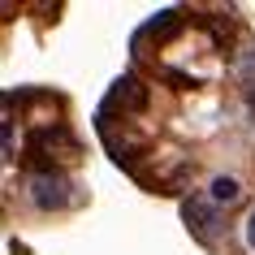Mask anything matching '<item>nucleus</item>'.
<instances>
[{
    "mask_svg": "<svg viewBox=\"0 0 255 255\" xmlns=\"http://www.w3.org/2000/svg\"><path fill=\"white\" fill-rule=\"evenodd\" d=\"M147 87L134 78V74H126V78H117L113 82V91H108V104H104V113L108 108H121V113H143L147 108Z\"/></svg>",
    "mask_w": 255,
    "mask_h": 255,
    "instance_id": "nucleus-3",
    "label": "nucleus"
},
{
    "mask_svg": "<svg viewBox=\"0 0 255 255\" xmlns=\"http://www.w3.org/2000/svg\"><path fill=\"white\" fill-rule=\"evenodd\" d=\"M251 113H255V91H251Z\"/></svg>",
    "mask_w": 255,
    "mask_h": 255,
    "instance_id": "nucleus-8",
    "label": "nucleus"
},
{
    "mask_svg": "<svg viewBox=\"0 0 255 255\" xmlns=\"http://www.w3.org/2000/svg\"><path fill=\"white\" fill-rule=\"evenodd\" d=\"M182 216H186V225L195 229L199 238H212V229H216V208H212V203L186 199V203H182Z\"/></svg>",
    "mask_w": 255,
    "mask_h": 255,
    "instance_id": "nucleus-4",
    "label": "nucleus"
},
{
    "mask_svg": "<svg viewBox=\"0 0 255 255\" xmlns=\"http://www.w3.org/2000/svg\"><path fill=\"white\" fill-rule=\"evenodd\" d=\"M242 199V186L234 177H212V203H234Z\"/></svg>",
    "mask_w": 255,
    "mask_h": 255,
    "instance_id": "nucleus-6",
    "label": "nucleus"
},
{
    "mask_svg": "<svg viewBox=\"0 0 255 255\" xmlns=\"http://www.w3.org/2000/svg\"><path fill=\"white\" fill-rule=\"evenodd\" d=\"M177 30H182V13H177V9H169V13H156V17L147 22V26H143V30L134 35V48H138L143 39H156V43H164L169 35H177Z\"/></svg>",
    "mask_w": 255,
    "mask_h": 255,
    "instance_id": "nucleus-5",
    "label": "nucleus"
},
{
    "mask_svg": "<svg viewBox=\"0 0 255 255\" xmlns=\"http://www.w3.org/2000/svg\"><path fill=\"white\" fill-rule=\"evenodd\" d=\"M247 247H251V251H255V212L247 216Z\"/></svg>",
    "mask_w": 255,
    "mask_h": 255,
    "instance_id": "nucleus-7",
    "label": "nucleus"
},
{
    "mask_svg": "<svg viewBox=\"0 0 255 255\" xmlns=\"http://www.w3.org/2000/svg\"><path fill=\"white\" fill-rule=\"evenodd\" d=\"M26 160H30V164H43V173H56L52 160H78V138L69 134L65 126L48 121V126H39V130L30 134Z\"/></svg>",
    "mask_w": 255,
    "mask_h": 255,
    "instance_id": "nucleus-1",
    "label": "nucleus"
},
{
    "mask_svg": "<svg viewBox=\"0 0 255 255\" xmlns=\"http://www.w3.org/2000/svg\"><path fill=\"white\" fill-rule=\"evenodd\" d=\"M69 177L65 173H35L30 177V199H35V208L39 212H61V208H69Z\"/></svg>",
    "mask_w": 255,
    "mask_h": 255,
    "instance_id": "nucleus-2",
    "label": "nucleus"
}]
</instances>
